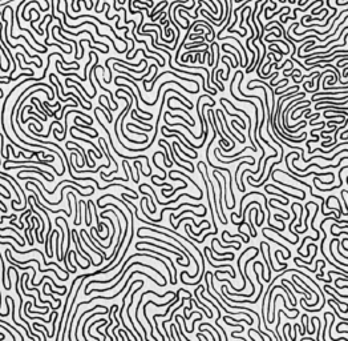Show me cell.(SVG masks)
<instances>
[{
  "label": "cell",
  "mask_w": 348,
  "mask_h": 341,
  "mask_svg": "<svg viewBox=\"0 0 348 341\" xmlns=\"http://www.w3.org/2000/svg\"><path fill=\"white\" fill-rule=\"evenodd\" d=\"M94 309H108L107 307H104V305H96V307H93L92 309H88V310H85L81 316H80V318H79V321H77V325H76V331H75V340H79V327H80V324H81V320H83V317L85 316L86 313H89V312H93Z\"/></svg>",
  "instance_id": "cell-1"
},
{
  "label": "cell",
  "mask_w": 348,
  "mask_h": 341,
  "mask_svg": "<svg viewBox=\"0 0 348 341\" xmlns=\"http://www.w3.org/2000/svg\"><path fill=\"white\" fill-rule=\"evenodd\" d=\"M109 310V309H108ZM108 310H102V312H94L92 316L90 317H88L85 321H84V325H83V339L85 340V341H88V337H86V331H85V328H86V325H88V322H89V320H92L93 318V316H100V314H105V313H108Z\"/></svg>",
  "instance_id": "cell-2"
},
{
  "label": "cell",
  "mask_w": 348,
  "mask_h": 341,
  "mask_svg": "<svg viewBox=\"0 0 348 341\" xmlns=\"http://www.w3.org/2000/svg\"><path fill=\"white\" fill-rule=\"evenodd\" d=\"M343 152H348V149H342V151H339L338 153H335V155L332 156V157H323V156H320V155L311 156L310 159H306V163H311V160H315V159H323V160H325V161H331V160H334L335 157H338V155H340V153H343Z\"/></svg>",
  "instance_id": "cell-3"
},
{
  "label": "cell",
  "mask_w": 348,
  "mask_h": 341,
  "mask_svg": "<svg viewBox=\"0 0 348 341\" xmlns=\"http://www.w3.org/2000/svg\"><path fill=\"white\" fill-rule=\"evenodd\" d=\"M336 241H339V240H338V239H336V237H335V239L332 240L331 243H329V253H331L332 259H334L335 261H338V264H342L343 267H348V264H347V263H342V261H340V260H338V256H334V244L336 243Z\"/></svg>",
  "instance_id": "cell-4"
},
{
  "label": "cell",
  "mask_w": 348,
  "mask_h": 341,
  "mask_svg": "<svg viewBox=\"0 0 348 341\" xmlns=\"http://www.w3.org/2000/svg\"><path fill=\"white\" fill-rule=\"evenodd\" d=\"M102 321H107V320H105V318H98V320H94V321L92 322V324H89V328H88V329H89V331H88V333H89V337H90V339H93V340H96V341H100V337H97V336H93V335H92V332H90V329L93 328V325H96V324H100V322H102Z\"/></svg>",
  "instance_id": "cell-5"
},
{
  "label": "cell",
  "mask_w": 348,
  "mask_h": 341,
  "mask_svg": "<svg viewBox=\"0 0 348 341\" xmlns=\"http://www.w3.org/2000/svg\"><path fill=\"white\" fill-rule=\"evenodd\" d=\"M65 83H69V84H76V85H79L80 88H81V91H83V92L85 93V96H88L89 99H92V96H90V95L86 92V89H85V88H84V87L81 85V84H80V83L77 82V80H73V79H71V76H68V78H67V80H65Z\"/></svg>",
  "instance_id": "cell-6"
},
{
  "label": "cell",
  "mask_w": 348,
  "mask_h": 341,
  "mask_svg": "<svg viewBox=\"0 0 348 341\" xmlns=\"http://www.w3.org/2000/svg\"><path fill=\"white\" fill-rule=\"evenodd\" d=\"M296 207H299L300 208V217H299V223L298 224H295V228H300V227L303 225V221H302V213H303V209H304V207H303L302 204H299V203H294Z\"/></svg>",
  "instance_id": "cell-7"
},
{
  "label": "cell",
  "mask_w": 348,
  "mask_h": 341,
  "mask_svg": "<svg viewBox=\"0 0 348 341\" xmlns=\"http://www.w3.org/2000/svg\"><path fill=\"white\" fill-rule=\"evenodd\" d=\"M347 193H348V190H347V189H342V197H343V203H344V207H346V211H348V203H347Z\"/></svg>",
  "instance_id": "cell-8"
},
{
  "label": "cell",
  "mask_w": 348,
  "mask_h": 341,
  "mask_svg": "<svg viewBox=\"0 0 348 341\" xmlns=\"http://www.w3.org/2000/svg\"><path fill=\"white\" fill-rule=\"evenodd\" d=\"M286 327H287L288 329H291V325H290V324H286ZM288 335H290V339H291L292 341H296V339H295L294 336H292V332H291V331H288Z\"/></svg>",
  "instance_id": "cell-9"
},
{
  "label": "cell",
  "mask_w": 348,
  "mask_h": 341,
  "mask_svg": "<svg viewBox=\"0 0 348 341\" xmlns=\"http://www.w3.org/2000/svg\"><path fill=\"white\" fill-rule=\"evenodd\" d=\"M197 339H205L206 341H209V337L206 335H203V333H197Z\"/></svg>",
  "instance_id": "cell-10"
}]
</instances>
